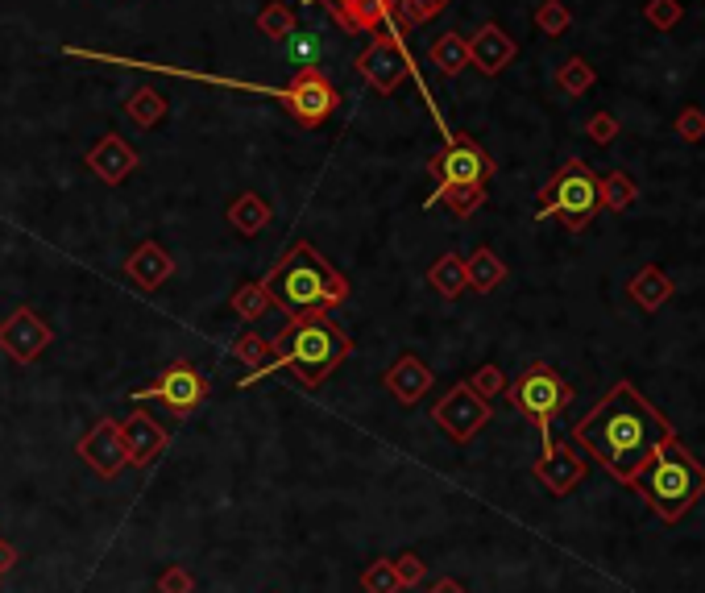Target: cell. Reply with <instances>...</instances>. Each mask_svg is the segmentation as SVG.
<instances>
[{
    "label": "cell",
    "instance_id": "obj_1",
    "mask_svg": "<svg viewBox=\"0 0 705 593\" xmlns=\"http://www.w3.org/2000/svg\"><path fill=\"white\" fill-rule=\"evenodd\" d=\"M664 436H672V423L631 382H614L606 399L573 428V444H581L623 486L635 482V473Z\"/></svg>",
    "mask_w": 705,
    "mask_h": 593
},
{
    "label": "cell",
    "instance_id": "obj_2",
    "mask_svg": "<svg viewBox=\"0 0 705 593\" xmlns=\"http://www.w3.org/2000/svg\"><path fill=\"white\" fill-rule=\"evenodd\" d=\"M353 336L345 328H336L328 320V312H303V316H291L287 328H282L274 341H270V361L258 365V370H249L237 390H249L253 382H262L266 374L274 370H287L295 374L299 386L316 390L324 386V378L336 370V365H345L353 357Z\"/></svg>",
    "mask_w": 705,
    "mask_h": 593
},
{
    "label": "cell",
    "instance_id": "obj_3",
    "mask_svg": "<svg viewBox=\"0 0 705 593\" xmlns=\"http://www.w3.org/2000/svg\"><path fill=\"white\" fill-rule=\"evenodd\" d=\"M278 312L303 316V312H332L349 299V278L336 270L312 241H295L262 278Z\"/></svg>",
    "mask_w": 705,
    "mask_h": 593
},
{
    "label": "cell",
    "instance_id": "obj_4",
    "mask_svg": "<svg viewBox=\"0 0 705 593\" xmlns=\"http://www.w3.org/2000/svg\"><path fill=\"white\" fill-rule=\"evenodd\" d=\"M631 490H639L643 502L652 506L664 523H676V519H685L697 506V498L705 494V465L676 436H664L660 448L635 473Z\"/></svg>",
    "mask_w": 705,
    "mask_h": 593
},
{
    "label": "cell",
    "instance_id": "obj_5",
    "mask_svg": "<svg viewBox=\"0 0 705 593\" xmlns=\"http://www.w3.org/2000/svg\"><path fill=\"white\" fill-rule=\"evenodd\" d=\"M602 212V195H598V175L589 171L581 158H569L560 166V175L540 191V208L535 216L548 220V216H560L569 224V233H585L589 220Z\"/></svg>",
    "mask_w": 705,
    "mask_h": 593
},
{
    "label": "cell",
    "instance_id": "obj_6",
    "mask_svg": "<svg viewBox=\"0 0 705 593\" xmlns=\"http://www.w3.org/2000/svg\"><path fill=\"white\" fill-rule=\"evenodd\" d=\"M511 394V407L523 411L531 423H540V436H552V419L573 403V386L564 382L548 361H531L527 370L506 386Z\"/></svg>",
    "mask_w": 705,
    "mask_h": 593
},
{
    "label": "cell",
    "instance_id": "obj_7",
    "mask_svg": "<svg viewBox=\"0 0 705 593\" xmlns=\"http://www.w3.org/2000/svg\"><path fill=\"white\" fill-rule=\"evenodd\" d=\"M357 75L365 83H374V92H382V96H390L403 79H415V63H411V50H407L403 34L378 30L374 42L357 54Z\"/></svg>",
    "mask_w": 705,
    "mask_h": 593
},
{
    "label": "cell",
    "instance_id": "obj_8",
    "mask_svg": "<svg viewBox=\"0 0 705 593\" xmlns=\"http://www.w3.org/2000/svg\"><path fill=\"white\" fill-rule=\"evenodd\" d=\"M278 100H282V108H287L299 125L320 129V125L332 117V112H336V100H341V96H336L332 79H328L316 63H307V67H299V71L291 75L287 88H278Z\"/></svg>",
    "mask_w": 705,
    "mask_h": 593
},
{
    "label": "cell",
    "instance_id": "obj_9",
    "mask_svg": "<svg viewBox=\"0 0 705 593\" xmlns=\"http://www.w3.org/2000/svg\"><path fill=\"white\" fill-rule=\"evenodd\" d=\"M133 403H146V399H158L171 415H191L195 407H200L208 399V378L195 370L191 361H175V365H166V370L158 374L154 386H141L129 394Z\"/></svg>",
    "mask_w": 705,
    "mask_h": 593
},
{
    "label": "cell",
    "instance_id": "obj_10",
    "mask_svg": "<svg viewBox=\"0 0 705 593\" xmlns=\"http://www.w3.org/2000/svg\"><path fill=\"white\" fill-rule=\"evenodd\" d=\"M490 399H482L469 382H457L453 390L444 394V399L432 407V423L453 440V444H469L477 432L490 423Z\"/></svg>",
    "mask_w": 705,
    "mask_h": 593
},
{
    "label": "cell",
    "instance_id": "obj_11",
    "mask_svg": "<svg viewBox=\"0 0 705 593\" xmlns=\"http://www.w3.org/2000/svg\"><path fill=\"white\" fill-rule=\"evenodd\" d=\"M428 171L436 175V183H482L486 187V179L494 175V162L473 137L453 133V137H448V146L440 154H432Z\"/></svg>",
    "mask_w": 705,
    "mask_h": 593
},
{
    "label": "cell",
    "instance_id": "obj_12",
    "mask_svg": "<svg viewBox=\"0 0 705 593\" xmlns=\"http://www.w3.org/2000/svg\"><path fill=\"white\" fill-rule=\"evenodd\" d=\"M50 345L54 332L34 307H17L9 320H0V353L13 357L17 365H34Z\"/></svg>",
    "mask_w": 705,
    "mask_h": 593
},
{
    "label": "cell",
    "instance_id": "obj_13",
    "mask_svg": "<svg viewBox=\"0 0 705 593\" xmlns=\"http://www.w3.org/2000/svg\"><path fill=\"white\" fill-rule=\"evenodd\" d=\"M79 461L88 465L96 477L112 482V477H121L129 469V453H125V440H121V423L117 419H96L92 432L75 444Z\"/></svg>",
    "mask_w": 705,
    "mask_h": 593
},
{
    "label": "cell",
    "instance_id": "obj_14",
    "mask_svg": "<svg viewBox=\"0 0 705 593\" xmlns=\"http://www.w3.org/2000/svg\"><path fill=\"white\" fill-rule=\"evenodd\" d=\"M535 477L556 494H573L581 486V477H585V457L577 453L573 444H556L552 436H544V457L535 461Z\"/></svg>",
    "mask_w": 705,
    "mask_h": 593
},
{
    "label": "cell",
    "instance_id": "obj_15",
    "mask_svg": "<svg viewBox=\"0 0 705 593\" xmlns=\"http://www.w3.org/2000/svg\"><path fill=\"white\" fill-rule=\"evenodd\" d=\"M316 5H324L328 17L349 34H378L399 13V0H316Z\"/></svg>",
    "mask_w": 705,
    "mask_h": 593
},
{
    "label": "cell",
    "instance_id": "obj_16",
    "mask_svg": "<svg viewBox=\"0 0 705 593\" xmlns=\"http://www.w3.org/2000/svg\"><path fill=\"white\" fill-rule=\"evenodd\" d=\"M83 166H88L96 179H104L108 187H117V183H125L137 171V154H133V146H129L125 137L108 133V137L96 141L88 154H83Z\"/></svg>",
    "mask_w": 705,
    "mask_h": 593
},
{
    "label": "cell",
    "instance_id": "obj_17",
    "mask_svg": "<svg viewBox=\"0 0 705 593\" xmlns=\"http://www.w3.org/2000/svg\"><path fill=\"white\" fill-rule=\"evenodd\" d=\"M121 440H125V453H129V465L141 469V465H150L162 448H166V432H162V423L137 403V411L121 423Z\"/></svg>",
    "mask_w": 705,
    "mask_h": 593
},
{
    "label": "cell",
    "instance_id": "obj_18",
    "mask_svg": "<svg viewBox=\"0 0 705 593\" xmlns=\"http://www.w3.org/2000/svg\"><path fill=\"white\" fill-rule=\"evenodd\" d=\"M515 50H519L515 38L506 34L498 21H486L482 30H477V34L469 38V67H477L482 75H498V71L511 67Z\"/></svg>",
    "mask_w": 705,
    "mask_h": 593
},
{
    "label": "cell",
    "instance_id": "obj_19",
    "mask_svg": "<svg viewBox=\"0 0 705 593\" xmlns=\"http://www.w3.org/2000/svg\"><path fill=\"white\" fill-rule=\"evenodd\" d=\"M125 274H129V282L133 287H141V291H158L166 278L175 274V258L166 253L158 241H141L129 258H125Z\"/></svg>",
    "mask_w": 705,
    "mask_h": 593
},
{
    "label": "cell",
    "instance_id": "obj_20",
    "mask_svg": "<svg viewBox=\"0 0 705 593\" xmlns=\"http://www.w3.org/2000/svg\"><path fill=\"white\" fill-rule=\"evenodd\" d=\"M382 386H386L403 407H415L423 394L432 390V370H428V365H423L415 353H403V357L382 374Z\"/></svg>",
    "mask_w": 705,
    "mask_h": 593
},
{
    "label": "cell",
    "instance_id": "obj_21",
    "mask_svg": "<svg viewBox=\"0 0 705 593\" xmlns=\"http://www.w3.org/2000/svg\"><path fill=\"white\" fill-rule=\"evenodd\" d=\"M672 278L660 270V266H643L631 282H627V295L643 307V312H656V307H664L668 299H672Z\"/></svg>",
    "mask_w": 705,
    "mask_h": 593
},
{
    "label": "cell",
    "instance_id": "obj_22",
    "mask_svg": "<svg viewBox=\"0 0 705 593\" xmlns=\"http://www.w3.org/2000/svg\"><path fill=\"white\" fill-rule=\"evenodd\" d=\"M229 224H233V233H241V237H258L270 224V204L262 200L258 191H241L237 200L229 204Z\"/></svg>",
    "mask_w": 705,
    "mask_h": 593
},
{
    "label": "cell",
    "instance_id": "obj_23",
    "mask_svg": "<svg viewBox=\"0 0 705 593\" xmlns=\"http://www.w3.org/2000/svg\"><path fill=\"white\" fill-rule=\"evenodd\" d=\"M428 282H432V291H440L444 299H461L469 291L465 258H461V253H440V258L428 266Z\"/></svg>",
    "mask_w": 705,
    "mask_h": 593
},
{
    "label": "cell",
    "instance_id": "obj_24",
    "mask_svg": "<svg viewBox=\"0 0 705 593\" xmlns=\"http://www.w3.org/2000/svg\"><path fill=\"white\" fill-rule=\"evenodd\" d=\"M428 63L444 75V79H457L465 67H469V38L465 34H444L432 42L428 50Z\"/></svg>",
    "mask_w": 705,
    "mask_h": 593
},
{
    "label": "cell",
    "instance_id": "obj_25",
    "mask_svg": "<svg viewBox=\"0 0 705 593\" xmlns=\"http://www.w3.org/2000/svg\"><path fill=\"white\" fill-rule=\"evenodd\" d=\"M465 274H469V287L482 291V295H490L494 287H502V282H506V266H502V258H498L490 245L473 249V258H465Z\"/></svg>",
    "mask_w": 705,
    "mask_h": 593
},
{
    "label": "cell",
    "instance_id": "obj_26",
    "mask_svg": "<svg viewBox=\"0 0 705 593\" xmlns=\"http://www.w3.org/2000/svg\"><path fill=\"white\" fill-rule=\"evenodd\" d=\"M432 204H444L453 216H473L477 208L486 204V187L482 183H440L436 195L428 200V208Z\"/></svg>",
    "mask_w": 705,
    "mask_h": 593
},
{
    "label": "cell",
    "instance_id": "obj_27",
    "mask_svg": "<svg viewBox=\"0 0 705 593\" xmlns=\"http://www.w3.org/2000/svg\"><path fill=\"white\" fill-rule=\"evenodd\" d=\"M125 117L141 129H154L162 117H166V100L158 88H133L129 100H125Z\"/></svg>",
    "mask_w": 705,
    "mask_h": 593
},
{
    "label": "cell",
    "instance_id": "obj_28",
    "mask_svg": "<svg viewBox=\"0 0 705 593\" xmlns=\"http://www.w3.org/2000/svg\"><path fill=\"white\" fill-rule=\"evenodd\" d=\"M598 195H602V208H610V212H627V208L639 200V187H635L631 175L610 171V175L598 179Z\"/></svg>",
    "mask_w": 705,
    "mask_h": 593
},
{
    "label": "cell",
    "instance_id": "obj_29",
    "mask_svg": "<svg viewBox=\"0 0 705 593\" xmlns=\"http://www.w3.org/2000/svg\"><path fill=\"white\" fill-rule=\"evenodd\" d=\"M598 83V71L589 67L581 54H573V59H564L560 63V71H556V88L564 92V96H585L589 88Z\"/></svg>",
    "mask_w": 705,
    "mask_h": 593
},
{
    "label": "cell",
    "instance_id": "obj_30",
    "mask_svg": "<svg viewBox=\"0 0 705 593\" xmlns=\"http://www.w3.org/2000/svg\"><path fill=\"white\" fill-rule=\"evenodd\" d=\"M270 307H274V299H270L266 282H241V287L233 291V312L241 320H262Z\"/></svg>",
    "mask_w": 705,
    "mask_h": 593
},
{
    "label": "cell",
    "instance_id": "obj_31",
    "mask_svg": "<svg viewBox=\"0 0 705 593\" xmlns=\"http://www.w3.org/2000/svg\"><path fill=\"white\" fill-rule=\"evenodd\" d=\"M258 30L270 38V42H287L295 34V13L282 5V0H270V5L258 13Z\"/></svg>",
    "mask_w": 705,
    "mask_h": 593
},
{
    "label": "cell",
    "instance_id": "obj_32",
    "mask_svg": "<svg viewBox=\"0 0 705 593\" xmlns=\"http://www.w3.org/2000/svg\"><path fill=\"white\" fill-rule=\"evenodd\" d=\"M535 25H540L544 38H560L573 25V13H569L564 0H540V9H535Z\"/></svg>",
    "mask_w": 705,
    "mask_h": 593
},
{
    "label": "cell",
    "instance_id": "obj_33",
    "mask_svg": "<svg viewBox=\"0 0 705 593\" xmlns=\"http://www.w3.org/2000/svg\"><path fill=\"white\" fill-rule=\"evenodd\" d=\"M361 593H403V581L394 573V560H374L361 573Z\"/></svg>",
    "mask_w": 705,
    "mask_h": 593
},
{
    "label": "cell",
    "instance_id": "obj_34",
    "mask_svg": "<svg viewBox=\"0 0 705 593\" xmlns=\"http://www.w3.org/2000/svg\"><path fill=\"white\" fill-rule=\"evenodd\" d=\"M233 357L241 365H253V370H258V365L270 361V341H266L262 332H241L237 341H233Z\"/></svg>",
    "mask_w": 705,
    "mask_h": 593
},
{
    "label": "cell",
    "instance_id": "obj_35",
    "mask_svg": "<svg viewBox=\"0 0 705 593\" xmlns=\"http://www.w3.org/2000/svg\"><path fill=\"white\" fill-rule=\"evenodd\" d=\"M453 0H399V21H407V25H423V21H432V17H440Z\"/></svg>",
    "mask_w": 705,
    "mask_h": 593
},
{
    "label": "cell",
    "instance_id": "obj_36",
    "mask_svg": "<svg viewBox=\"0 0 705 593\" xmlns=\"http://www.w3.org/2000/svg\"><path fill=\"white\" fill-rule=\"evenodd\" d=\"M643 17L656 25V30H672L676 21H681V0H647L643 5Z\"/></svg>",
    "mask_w": 705,
    "mask_h": 593
},
{
    "label": "cell",
    "instance_id": "obj_37",
    "mask_svg": "<svg viewBox=\"0 0 705 593\" xmlns=\"http://www.w3.org/2000/svg\"><path fill=\"white\" fill-rule=\"evenodd\" d=\"M469 386L482 394V399H498V394L506 390V374L498 370V365H482L473 378H469Z\"/></svg>",
    "mask_w": 705,
    "mask_h": 593
},
{
    "label": "cell",
    "instance_id": "obj_38",
    "mask_svg": "<svg viewBox=\"0 0 705 593\" xmlns=\"http://www.w3.org/2000/svg\"><path fill=\"white\" fill-rule=\"evenodd\" d=\"M394 573H399L403 589H411V585H419L423 577H428V564H423L415 552H403V556H394Z\"/></svg>",
    "mask_w": 705,
    "mask_h": 593
},
{
    "label": "cell",
    "instance_id": "obj_39",
    "mask_svg": "<svg viewBox=\"0 0 705 593\" xmlns=\"http://www.w3.org/2000/svg\"><path fill=\"white\" fill-rule=\"evenodd\" d=\"M676 133H681L685 141H701L705 137V108H697V104L681 108V117H676Z\"/></svg>",
    "mask_w": 705,
    "mask_h": 593
},
{
    "label": "cell",
    "instance_id": "obj_40",
    "mask_svg": "<svg viewBox=\"0 0 705 593\" xmlns=\"http://www.w3.org/2000/svg\"><path fill=\"white\" fill-rule=\"evenodd\" d=\"M158 593H195V577L183 569V564H171L158 577Z\"/></svg>",
    "mask_w": 705,
    "mask_h": 593
},
{
    "label": "cell",
    "instance_id": "obj_41",
    "mask_svg": "<svg viewBox=\"0 0 705 593\" xmlns=\"http://www.w3.org/2000/svg\"><path fill=\"white\" fill-rule=\"evenodd\" d=\"M585 133L598 141V146H610V141L618 137V121L610 117V112H594V117L585 121Z\"/></svg>",
    "mask_w": 705,
    "mask_h": 593
},
{
    "label": "cell",
    "instance_id": "obj_42",
    "mask_svg": "<svg viewBox=\"0 0 705 593\" xmlns=\"http://www.w3.org/2000/svg\"><path fill=\"white\" fill-rule=\"evenodd\" d=\"M428 593H469V589H465L457 577H440V581L428 585Z\"/></svg>",
    "mask_w": 705,
    "mask_h": 593
},
{
    "label": "cell",
    "instance_id": "obj_43",
    "mask_svg": "<svg viewBox=\"0 0 705 593\" xmlns=\"http://www.w3.org/2000/svg\"><path fill=\"white\" fill-rule=\"evenodd\" d=\"M13 564H17V548H13L9 540H0V577H5Z\"/></svg>",
    "mask_w": 705,
    "mask_h": 593
},
{
    "label": "cell",
    "instance_id": "obj_44",
    "mask_svg": "<svg viewBox=\"0 0 705 593\" xmlns=\"http://www.w3.org/2000/svg\"><path fill=\"white\" fill-rule=\"evenodd\" d=\"M295 54H299L303 63H312V54H316V38H299V42H295Z\"/></svg>",
    "mask_w": 705,
    "mask_h": 593
}]
</instances>
